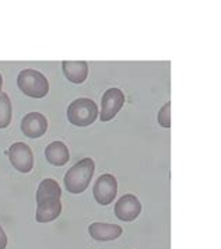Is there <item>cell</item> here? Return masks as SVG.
<instances>
[{
  "label": "cell",
  "instance_id": "cell-3",
  "mask_svg": "<svg viewBox=\"0 0 221 249\" xmlns=\"http://www.w3.org/2000/svg\"><path fill=\"white\" fill-rule=\"evenodd\" d=\"M98 118V107L90 98H77L67 107L69 122L78 127H86Z\"/></svg>",
  "mask_w": 221,
  "mask_h": 249
},
{
  "label": "cell",
  "instance_id": "cell-7",
  "mask_svg": "<svg viewBox=\"0 0 221 249\" xmlns=\"http://www.w3.org/2000/svg\"><path fill=\"white\" fill-rule=\"evenodd\" d=\"M142 213V203L134 195H123L115 204V215L122 221H133Z\"/></svg>",
  "mask_w": 221,
  "mask_h": 249
},
{
  "label": "cell",
  "instance_id": "cell-5",
  "mask_svg": "<svg viewBox=\"0 0 221 249\" xmlns=\"http://www.w3.org/2000/svg\"><path fill=\"white\" fill-rule=\"evenodd\" d=\"M7 156L10 160L11 165L22 174H28L34 167V154L33 150L28 144L17 142L11 144L7 150Z\"/></svg>",
  "mask_w": 221,
  "mask_h": 249
},
{
  "label": "cell",
  "instance_id": "cell-8",
  "mask_svg": "<svg viewBox=\"0 0 221 249\" xmlns=\"http://www.w3.org/2000/svg\"><path fill=\"white\" fill-rule=\"evenodd\" d=\"M21 132L25 137L38 139L42 137L48 130V121L45 115L39 112L27 113L21 121Z\"/></svg>",
  "mask_w": 221,
  "mask_h": 249
},
{
  "label": "cell",
  "instance_id": "cell-9",
  "mask_svg": "<svg viewBox=\"0 0 221 249\" xmlns=\"http://www.w3.org/2000/svg\"><path fill=\"white\" fill-rule=\"evenodd\" d=\"M62 213V202L56 197H48L37 200L35 220L38 223H51L56 220Z\"/></svg>",
  "mask_w": 221,
  "mask_h": 249
},
{
  "label": "cell",
  "instance_id": "cell-12",
  "mask_svg": "<svg viewBox=\"0 0 221 249\" xmlns=\"http://www.w3.org/2000/svg\"><path fill=\"white\" fill-rule=\"evenodd\" d=\"M45 159L55 167H63L70 160V153L63 142H52L45 148Z\"/></svg>",
  "mask_w": 221,
  "mask_h": 249
},
{
  "label": "cell",
  "instance_id": "cell-10",
  "mask_svg": "<svg viewBox=\"0 0 221 249\" xmlns=\"http://www.w3.org/2000/svg\"><path fill=\"white\" fill-rule=\"evenodd\" d=\"M63 74L70 83L81 84L89 76V63L84 60H65L62 63Z\"/></svg>",
  "mask_w": 221,
  "mask_h": 249
},
{
  "label": "cell",
  "instance_id": "cell-1",
  "mask_svg": "<svg viewBox=\"0 0 221 249\" xmlns=\"http://www.w3.org/2000/svg\"><path fill=\"white\" fill-rule=\"evenodd\" d=\"M95 171V164L92 159H83L76 162L65 175V186L69 193L78 195L83 193L89 188L91 178Z\"/></svg>",
  "mask_w": 221,
  "mask_h": 249
},
{
  "label": "cell",
  "instance_id": "cell-6",
  "mask_svg": "<svg viewBox=\"0 0 221 249\" xmlns=\"http://www.w3.org/2000/svg\"><path fill=\"white\" fill-rule=\"evenodd\" d=\"M118 193V182L116 178L110 174H104L94 183L92 195L97 203L102 206H108L113 202Z\"/></svg>",
  "mask_w": 221,
  "mask_h": 249
},
{
  "label": "cell",
  "instance_id": "cell-14",
  "mask_svg": "<svg viewBox=\"0 0 221 249\" xmlns=\"http://www.w3.org/2000/svg\"><path fill=\"white\" fill-rule=\"evenodd\" d=\"M13 109H11L10 97L6 92H0V129H6L11 122Z\"/></svg>",
  "mask_w": 221,
  "mask_h": 249
},
{
  "label": "cell",
  "instance_id": "cell-11",
  "mask_svg": "<svg viewBox=\"0 0 221 249\" xmlns=\"http://www.w3.org/2000/svg\"><path fill=\"white\" fill-rule=\"evenodd\" d=\"M123 232L122 227L116 224H107V223H92L89 227V234L95 241L107 242V241H115L119 238Z\"/></svg>",
  "mask_w": 221,
  "mask_h": 249
},
{
  "label": "cell",
  "instance_id": "cell-13",
  "mask_svg": "<svg viewBox=\"0 0 221 249\" xmlns=\"http://www.w3.org/2000/svg\"><path fill=\"white\" fill-rule=\"evenodd\" d=\"M37 200L41 199H48V197H56L60 199L62 197V189L59 186V183L52 179V178H46L39 183L38 189H37Z\"/></svg>",
  "mask_w": 221,
  "mask_h": 249
},
{
  "label": "cell",
  "instance_id": "cell-16",
  "mask_svg": "<svg viewBox=\"0 0 221 249\" xmlns=\"http://www.w3.org/2000/svg\"><path fill=\"white\" fill-rule=\"evenodd\" d=\"M6 247H7V235L0 226V249H6Z\"/></svg>",
  "mask_w": 221,
  "mask_h": 249
},
{
  "label": "cell",
  "instance_id": "cell-17",
  "mask_svg": "<svg viewBox=\"0 0 221 249\" xmlns=\"http://www.w3.org/2000/svg\"><path fill=\"white\" fill-rule=\"evenodd\" d=\"M1 89H3V76L0 73V92H1Z\"/></svg>",
  "mask_w": 221,
  "mask_h": 249
},
{
  "label": "cell",
  "instance_id": "cell-2",
  "mask_svg": "<svg viewBox=\"0 0 221 249\" xmlns=\"http://www.w3.org/2000/svg\"><path fill=\"white\" fill-rule=\"evenodd\" d=\"M17 86L24 95L31 98H44L49 92L48 79L41 71L34 69H25L18 73Z\"/></svg>",
  "mask_w": 221,
  "mask_h": 249
},
{
  "label": "cell",
  "instance_id": "cell-4",
  "mask_svg": "<svg viewBox=\"0 0 221 249\" xmlns=\"http://www.w3.org/2000/svg\"><path fill=\"white\" fill-rule=\"evenodd\" d=\"M125 105V94L119 89H110L101 98V112L98 113L101 122H110Z\"/></svg>",
  "mask_w": 221,
  "mask_h": 249
},
{
  "label": "cell",
  "instance_id": "cell-15",
  "mask_svg": "<svg viewBox=\"0 0 221 249\" xmlns=\"http://www.w3.org/2000/svg\"><path fill=\"white\" fill-rule=\"evenodd\" d=\"M157 121L158 124H161L163 127H171V102H166L160 111H158V115H157Z\"/></svg>",
  "mask_w": 221,
  "mask_h": 249
}]
</instances>
